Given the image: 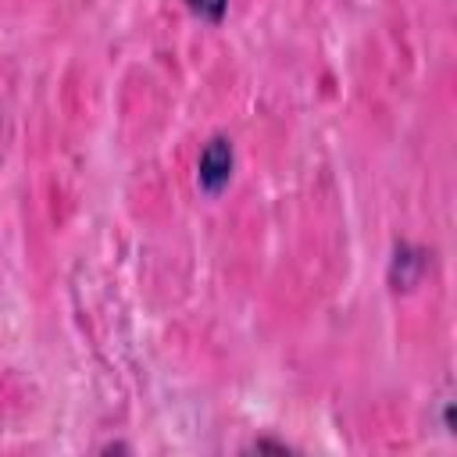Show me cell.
I'll list each match as a JSON object with an SVG mask.
<instances>
[{
  "label": "cell",
  "mask_w": 457,
  "mask_h": 457,
  "mask_svg": "<svg viewBox=\"0 0 457 457\" xmlns=\"http://www.w3.org/2000/svg\"><path fill=\"white\" fill-rule=\"evenodd\" d=\"M232 164H236L232 143L225 136H214L200 154V186L207 193H221L228 186V179H232Z\"/></svg>",
  "instance_id": "6da1fadb"
},
{
  "label": "cell",
  "mask_w": 457,
  "mask_h": 457,
  "mask_svg": "<svg viewBox=\"0 0 457 457\" xmlns=\"http://www.w3.org/2000/svg\"><path fill=\"white\" fill-rule=\"evenodd\" d=\"M200 18H207V21H221L225 18V7H228V0H186Z\"/></svg>",
  "instance_id": "7a4b0ae2"
}]
</instances>
